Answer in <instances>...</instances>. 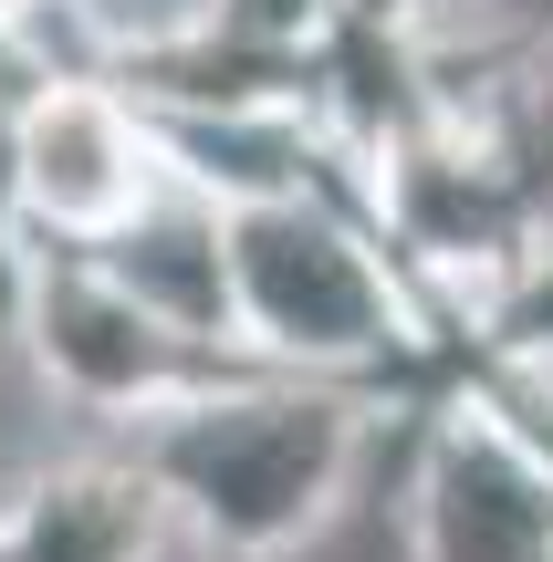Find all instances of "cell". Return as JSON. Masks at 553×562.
<instances>
[{"label": "cell", "instance_id": "6da1fadb", "mask_svg": "<svg viewBox=\"0 0 553 562\" xmlns=\"http://www.w3.org/2000/svg\"><path fill=\"white\" fill-rule=\"evenodd\" d=\"M230 271H241L251 313H262L272 334H292V344H366V323L387 313L376 281H366V261H355L313 209H292V199L241 209V229H230Z\"/></svg>", "mask_w": 553, "mask_h": 562}, {"label": "cell", "instance_id": "7a4b0ae2", "mask_svg": "<svg viewBox=\"0 0 553 562\" xmlns=\"http://www.w3.org/2000/svg\"><path fill=\"white\" fill-rule=\"evenodd\" d=\"M21 178L53 220L74 229H125L146 209V125L95 83H42V104L21 115Z\"/></svg>", "mask_w": 553, "mask_h": 562}, {"label": "cell", "instance_id": "3957f363", "mask_svg": "<svg viewBox=\"0 0 553 562\" xmlns=\"http://www.w3.org/2000/svg\"><path fill=\"white\" fill-rule=\"evenodd\" d=\"M63 21H84L115 53H178L220 21V0H63Z\"/></svg>", "mask_w": 553, "mask_h": 562}]
</instances>
